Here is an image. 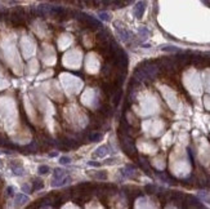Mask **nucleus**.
<instances>
[{
	"label": "nucleus",
	"mask_w": 210,
	"mask_h": 209,
	"mask_svg": "<svg viewBox=\"0 0 210 209\" xmlns=\"http://www.w3.org/2000/svg\"><path fill=\"white\" fill-rule=\"evenodd\" d=\"M71 181V178L67 176V173L63 169H59L57 168L54 173H53V186L54 187H61V186H65L66 183Z\"/></svg>",
	"instance_id": "obj_1"
},
{
	"label": "nucleus",
	"mask_w": 210,
	"mask_h": 209,
	"mask_svg": "<svg viewBox=\"0 0 210 209\" xmlns=\"http://www.w3.org/2000/svg\"><path fill=\"white\" fill-rule=\"evenodd\" d=\"M145 9H146V3L145 1H138L134 7V16L137 18H142L143 13H145Z\"/></svg>",
	"instance_id": "obj_2"
},
{
	"label": "nucleus",
	"mask_w": 210,
	"mask_h": 209,
	"mask_svg": "<svg viewBox=\"0 0 210 209\" xmlns=\"http://www.w3.org/2000/svg\"><path fill=\"white\" fill-rule=\"evenodd\" d=\"M10 168H12V172H13V174H16V176H23V174H25V168H23L21 164L12 163V164H10Z\"/></svg>",
	"instance_id": "obj_3"
},
{
	"label": "nucleus",
	"mask_w": 210,
	"mask_h": 209,
	"mask_svg": "<svg viewBox=\"0 0 210 209\" xmlns=\"http://www.w3.org/2000/svg\"><path fill=\"white\" fill-rule=\"evenodd\" d=\"M116 30H118V32H119V35H120V38H121V40H124V41H127L129 38H130V32L127 31L124 27H119V25L116 23Z\"/></svg>",
	"instance_id": "obj_4"
},
{
	"label": "nucleus",
	"mask_w": 210,
	"mask_h": 209,
	"mask_svg": "<svg viewBox=\"0 0 210 209\" xmlns=\"http://www.w3.org/2000/svg\"><path fill=\"white\" fill-rule=\"evenodd\" d=\"M107 148H108V146H106V145L101 146V147L94 152V157H103V156H106V155L108 154V151H106Z\"/></svg>",
	"instance_id": "obj_5"
},
{
	"label": "nucleus",
	"mask_w": 210,
	"mask_h": 209,
	"mask_svg": "<svg viewBox=\"0 0 210 209\" xmlns=\"http://www.w3.org/2000/svg\"><path fill=\"white\" fill-rule=\"evenodd\" d=\"M16 204H25V203H29V196L27 195H23V194H17L16 195Z\"/></svg>",
	"instance_id": "obj_6"
},
{
	"label": "nucleus",
	"mask_w": 210,
	"mask_h": 209,
	"mask_svg": "<svg viewBox=\"0 0 210 209\" xmlns=\"http://www.w3.org/2000/svg\"><path fill=\"white\" fill-rule=\"evenodd\" d=\"M43 187H44L43 181H40V180H35V182H34V186H32V189H34V190H41Z\"/></svg>",
	"instance_id": "obj_7"
},
{
	"label": "nucleus",
	"mask_w": 210,
	"mask_h": 209,
	"mask_svg": "<svg viewBox=\"0 0 210 209\" xmlns=\"http://www.w3.org/2000/svg\"><path fill=\"white\" fill-rule=\"evenodd\" d=\"M38 171H39V173H40V174H47V173L49 172L50 169H49V167H48V165H40Z\"/></svg>",
	"instance_id": "obj_8"
},
{
	"label": "nucleus",
	"mask_w": 210,
	"mask_h": 209,
	"mask_svg": "<svg viewBox=\"0 0 210 209\" xmlns=\"http://www.w3.org/2000/svg\"><path fill=\"white\" fill-rule=\"evenodd\" d=\"M59 163L63 164V165H66V164H70L71 163V159L68 156H61V157H59Z\"/></svg>",
	"instance_id": "obj_9"
},
{
	"label": "nucleus",
	"mask_w": 210,
	"mask_h": 209,
	"mask_svg": "<svg viewBox=\"0 0 210 209\" xmlns=\"http://www.w3.org/2000/svg\"><path fill=\"white\" fill-rule=\"evenodd\" d=\"M93 177H94V178H98V180H106V178H107V174H106V173L102 172V173H97V174H93Z\"/></svg>",
	"instance_id": "obj_10"
},
{
	"label": "nucleus",
	"mask_w": 210,
	"mask_h": 209,
	"mask_svg": "<svg viewBox=\"0 0 210 209\" xmlns=\"http://www.w3.org/2000/svg\"><path fill=\"white\" fill-rule=\"evenodd\" d=\"M99 18L102 21H110V14L108 13H104V12H102L99 13Z\"/></svg>",
	"instance_id": "obj_11"
},
{
	"label": "nucleus",
	"mask_w": 210,
	"mask_h": 209,
	"mask_svg": "<svg viewBox=\"0 0 210 209\" xmlns=\"http://www.w3.org/2000/svg\"><path fill=\"white\" fill-rule=\"evenodd\" d=\"M101 138H102V134H99V133H97V134H94V136L89 137V139H90L92 142H95V141H98V139H101Z\"/></svg>",
	"instance_id": "obj_12"
},
{
	"label": "nucleus",
	"mask_w": 210,
	"mask_h": 209,
	"mask_svg": "<svg viewBox=\"0 0 210 209\" xmlns=\"http://www.w3.org/2000/svg\"><path fill=\"white\" fill-rule=\"evenodd\" d=\"M7 194H8V196H13L14 195V187L13 186H9L7 189Z\"/></svg>",
	"instance_id": "obj_13"
},
{
	"label": "nucleus",
	"mask_w": 210,
	"mask_h": 209,
	"mask_svg": "<svg viewBox=\"0 0 210 209\" xmlns=\"http://www.w3.org/2000/svg\"><path fill=\"white\" fill-rule=\"evenodd\" d=\"M163 49H164V50H170V52H177V50H178L175 47H166V48L164 47Z\"/></svg>",
	"instance_id": "obj_14"
},
{
	"label": "nucleus",
	"mask_w": 210,
	"mask_h": 209,
	"mask_svg": "<svg viewBox=\"0 0 210 209\" xmlns=\"http://www.w3.org/2000/svg\"><path fill=\"white\" fill-rule=\"evenodd\" d=\"M22 190L25 191V192H30V190H31V187H30L29 185H26V183H25V185H23V186H22Z\"/></svg>",
	"instance_id": "obj_15"
},
{
	"label": "nucleus",
	"mask_w": 210,
	"mask_h": 209,
	"mask_svg": "<svg viewBox=\"0 0 210 209\" xmlns=\"http://www.w3.org/2000/svg\"><path fill=\"white\" fill-rule=\"evenodd\" d=\"M88 164H89V165H93V167H99V163H93V162H89Z\"/></svg>",
	"instance_id": "obj_16"
},
{
	"label": "nucleus",
	"mask_w": 210,
	"mask_h": 209,
	"mask_svg": "<svg viewBox=\"0 0 210 209\" xmlns=\"http://www.w3.org/2000/svg\"><path fill=\"white\" fill-rule=\"evenodd\" d=\"M49 156H50V157H54V156H57V152H52V154H49Z\"/></svg>",
	"instance_id": "obj_17"
},
{
	"label": "nucleus",
	"mask_w": 210,
	"mask_h": 209,
	"mask_svg": "<svg viewBox=\"0 0 210 209\" xmlns=\"http://www.w3.org/2000/svg\"><path fill=\"white\" fill-rule=\"evenodd\" d=\"M1 167H3V163H1V160H0V168H1Z\"/></svg>",
	"instance_id": "obj_18"
}]
</instances>
